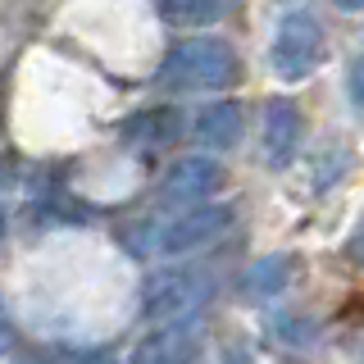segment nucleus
I'll use <instances>...</instances> for the list:
<instances>
[{"label":"nucleus","instance_id":"nucleus-5","mask_svg":"<svg viewBox=\"0 0 364 364\" xmlns=\"http://www.w3.org/2000/svg\"><path fill=\"white\" fill-rule=\"evenodd\" d=\"M223 182V164L210 155H187L182 164H173V173L164 178L159 196L168 205H196V200H210Z\"/></svg>","mask_w":364,"mask_h":364},{"label":"nucleus","instance_id":"nucleus-13","mask_svg":"<svg viewBox=\"0 0 364 364\" xmlns=\"http://www.w3.org/2000/svg\"><path fill=\"white\" fill-rule=\"evenodd\" d=\"M64 364H114L109 350H77L73 360H64Z\"/></svg>","mask_w":364,"mask_h":364},{"label":"nucleus","instance_id":"nucleus-14","mask_svg":"<svg viewBox=\"0 0 364 364\" xmlns=\"http://www.w3.org/2000/svg\"><path fill=\"white\" fill-rule=\"evenodd\" d=\"M350 100L360 105V64H350Z\"/></svg>","mask_w":364,"mask_h":364},{"label":"nucleus","instance_id":"nucleus-6","mask_svg":"<svg viewBox=\"0 0 364 364\" xmlns=\"http://www.w3.org/2000/svg\"><path fill=\"white\" fill-rule=\"evenodd\" d=\"M200 355V333L187 328V318L178 323H159L155 333H146L132 350V364H191Z\"/></svg>","mask_w":364,"mask_h":364},{"label":"nucleus","instance_id":"nucleus-17","mask_svg":"<svg viewBox=\"0 0 364 364\" xmlns=\"http://www.w3.org/2000/svg\"><path fill=\"white\" fill-rule=\"evenodd\" d=\"M5 228H9V214H5V205H0V242H5Z\"/></svg>","mask_w":364,"mask_h":364},{"label":"nucleus","instance_id":"nucleus-11","mask_svg":"<svg viewBox=\"0 0 364 364\" xmlns=\"http://www.w3.org/2000/svg\"><path fill=\"white\" fill-rule=\"evenodd\" d=\"M291 282V259L287 255H264V259H255L246 273V296H278L282 287Z\"/></svg>","mask_w":364,"mask_h":364},{"label":"nucleus","instance_id":"nucleus-10","mask_svg":"<svg viewBox=\"0 0 364 364\" xmlns=\"http://www.w3.org/2000/svg\"><path fill=\"white\" fill-rule=\"evenodd\" d=\"M155 5L173 28H210L232 9V0H155Z\"/></svg>","mask_w":364,"mask_h":364},{"label":"nucleus","instance_id":"nucleus-7","mask_svg":"<svg viewBox=\"0 0 364 364\" xmlns=\"http://www.w3.org/2000/svg\"><path fill=\"white\" fill-rule=\"evenodd\" d=\"M305 136V114L296 100H269L264 109V159L273 168H287Z\"/></svg>","mask_w":364,"mask_h":364},{"label":"nucleus","instance_id":"nucleus-15","mask_svg":"<svg viewBox=\"0 0 364 364\" xmlns=\"http://www.w3.org/2000/svg\"><path fill=\"white\" fill-rule=\"evenodd\" d=\"M223 364H255V360H250V355H246V350H232V355H228Z\"/></svg>","mask_w":364,"mask_h":364},{"label":"nucleus","instance_id":"nucleus-4","mask_svg":"<svg viewBox=\"0 0 364 364\" xmlns=\"http://www.w3.org/2000/svg\"><path fill=\"white\" fill-rule=\"evenodd\" d=\"M214 296V282L205 269H164L151 273L141 287V314L151 323H178V318H196L205 301Z\"/></svg>","mask_w":364,"mask_h":364},{"label":"nucleus","instance_id":"nucleus-16","mask_svg":"<svg viewBox=\"0 0 364 364\" xmlns=\"http://www.w3.org/2000/svg\"><path fill=\"white\" fill-rule=\"evenodd\" d=\"M333 5H337V9H360L364 0H333Z\"/></svg>","mask_w":364,"mask_h":364},{"label":"nucleus","instance_id":"nucleus-2","mask_svg":"<svg viewBox=\"0 0 364 364\" xmlns=\"http://www.w3.org/2000/svg\"><path fill=\"white\" fill-rule=\"evenodd\" d=\"M232 223V210L228 205H210V200H196L187 205V210H178L173 219L164 223H141V228H128V242L136 255H187V250H200L205 242H214V237L223 232V228Z\"/></svg>","mask_w":364,"mask_h":364},{"label":"nucleus","instance_id":"nucleus-8","mask_svg":"<svg viewBox=\"0 0 364 364\" xmlns=\"http://www.w3.org/2000/svg\"><path fill=\"white\" fill-rule=\"evenodd\" d=\"M196 141L210 146V151H232L242 141V109L232 100H219V105L196 114Z\"/></svg>","mask_w":364,"mask_h":364},{"label":"nucleus","instance_id":"nucleus-3","mask_svg":"<svg viewBox=\"0 0 364 364\" xmlns=\"http://www.w3.org/2000/svg\"><path fill=\"white\" fill-rule=\"evenodd\" d=\"M323 18L310 5H287L273 23V41H269V64L282 82H305L318 64H323Z\"/></svg>","mask_w":364,"mask_h":364},{"label":"nucleus","instance_id":"nucleus-9","mask_svg":"<svg viewBox=\"0 0 364 364\" xmlns=\"http://www.w3.org/2000/svg\"><path fill=\"white\" fill-rule=\"evenodd\" d=\"M123 136L136 146H168L182 136V114L178 109H141L136 119H128Z\"/></svg>","mask_w":364,"mask_h":364},{"label":"nucleus","instance_id":"nucleus-12","mask_svg":"<svg viewBox=\"0 0 364 364\" xmlns=\"http://www.w3.org/2000/svg\"><path fill=\"white\" fill-rule=\"evenodd\" d=\"M14 346V318H9V310H5V301H0V355Z\"/></svg>","mask_w":364,"mask_h":364},{"label":"nucleus","instance_id":"nucleus-1","mask_svg":"<svg viewBox=\"0 0 364 364\" xmlns=\"http://www.w3.org/2000/svg\"><path fill=\"white\" fill-rule=\"evenodd\" d=\"M242 77V55L219 37H187L159 64V82L168 91H228Z\"/></svg>","mask_w":364,"mask_h":364}]
</instances>
